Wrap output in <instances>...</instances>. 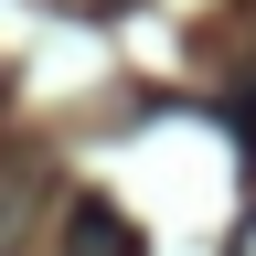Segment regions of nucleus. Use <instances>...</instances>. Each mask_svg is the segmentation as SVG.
<instances>
[{
    "instance_id": "f257e3e1",
    "label": "nucleus",
    "mask_w": 256,
    "mask_h": 256,
    "mask_svg": "<svg viewBox=\"0 0 256 256\" xmlns=\"http://www.w3.org/2000/svg\"><path fill=\"white\" fill-rule=\"evenodd\" d=\"M43 192H54L43 150H0V256H22V246H32V224H43Z\"/></svg>"
},
{
    "instance_id": "f03ea898",
    "label": "nucleus",
    "mask_w": 256,
    "mask_h": 256,
    "mask_svg": "<svg viewBox=\"0 0 256 256\" xmlns=\"http://www.w3.org/2000/svg\"><path fill=\"white\" fill-rule=\"evenodd\" d=\"M54 256H139V224L86 192V203H64V246H54Z\"/></svg>"
},
{
    "instance_id": "7ed1b4c3",
    "label": "nucleus",
    "mask_w": 256,
    "mask_h": 256,
    "mask_svg": "<svg viewBox=\"0 0 256 256\" xmlns=\"http://www.w3.org/2000/svg\"><path fill=\"white\" fill-rule=\"evenodd\" d=\"M224 118H235V139H246V150H256V75H246V86H235V96H224Z\"/></svg>"
},
{
    "instance_id": "20e7f679",
    "label": "nucleus",
    "mask_w": 256,
    "mask_h": 256,
    "mask_svg": "<svg viewBox=\"0 0 256 256\" xmlns=\"http://www.w3.org/2000/svg\"><path fill=\"white\" fill-rule=\"evenodd\" d=\"M224 256H256V214H246V224H235V246H224Z\"/></svg>"
},
{
    "instance_id": "39448f33",
    "label": "nucleus",
    "mask_w": 256,
    "mask_h": 256,
    "mask_svg": "<svg viewBox=\"0 0 256 256\" xmlns=\"http://www.w3.org/2000/svg\"><path fill=\"white\" fill-rule=\"evenodd\" d=\"M64 11H128V0H64Z\"/></svg>"
},
{
    "instance_id": "423d86ee",
    "label": "nucleus",
    "mask_w": 256,
    "mask_h": 256,
    "mask_svg": "<svg viewBox=\"0 0 256 256\" xmlns=\"http://www.w3.org/2000/svg\"><path fill=\"white\" fill-rule=\"evenodd\" d=\"M0 107H11V86H0Z\"/></svg>"
}]
</instances>
